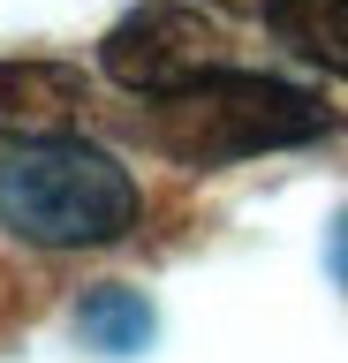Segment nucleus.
Segmentation results:
<instances>
[{
	"label": "nucleus",
	"instance_id": "obj_1",
	"mask_svg": "<svg viewBox=\"0 0 348 363\" xmlns=\"http://www.w3.org/2000/svg\"><path fill=\"white\" fill-rule=\"evenodd\" d=\"M325 129H333L325 99H310L303 84H280V76H257V68H235V61L152 99V113H144V136L167 159H189V167L288 152V144H310Z\"/></svg>",
	"mask_w": 348,
	"mask_h": 363
},
{
	"label": "nucleus",
	"instance_id": "obj_2",
	"mask_svg": "<svg viewBox=\"0 0 348 363\" xmlns=\"http://www.w3.org/2000/svg\"><path fill=\"white\" fill-rule=\"evenodd\" d=\"M0 227L38 250H99L137 227V182L121 159L76 136L0 152Z\"/></svg>",
	"mask_w": 348,
	"mask_h": 363
},
{
	"label": "nucleus",
	"instance_id": "obj_3",
	"mask_svg": "<svg viewBox=\"0 0 348 363\" xmlns=\"http://www.w3.org/2000/svg\"><path fill=\"white\" fill-rule=\"evenodd\" d=\"M99 68L114 76L121 91L137 99H167V91L197 84L212 68H228V30L205 16V8H182V0H144L106 30L99 45Z\"/></svg>",
	"mask_w": 348,
	"mask_h": 363
},
{
	"label": "nucleus",
	"instance_id": "obj_4",
	"mask_svg": "<svg viewBox=\"0 0 348 363\" xmlns=\"http://www.w3.org/2000/svg\"><path fill=\"white\" fill-rule=\"evenodd\" d=\"M84 113H91V84L69 61H0V136L8 144L76 136Z\"/></svg>",
	"mask_w": 348,
	"mask_h": 363
},
{
	"label": "nucleus",
	"instance_id": "obj_5",
	"mask_svg": "<svg viewBox=\"0 0 348 363\" xmlns=\"http://www.w3.org/2000/svg\"><path fill=\"white\" fill-rule=\"evenodd\" d=\"M265 23L288 53L325 76H348V0H265Z\"/></svg>",
	"mask_w": 348,
	"mask_h": 363
},
{
	"label": "nucleus",
	"instance_id": "obj_6",
	"mask_svg": "<svg viewBox=\"0 0 348 363\" xmlns=\"http://www.w3.org/2000/svg\"><path fill=\"white\" fill-rule=\"evenodd\" d=\"M152 303H144L137 288H91L84 303H76V333L91 340L99 356H137V348H152Z\"/></svg>",
	"mask_w": 348,
	"mask_h": 363
},
{
	"label": "nucleus",
	"instance_id": "obj_7",
	"mask_svg": "<svg viewBox=\"0 0 348 363\" xmlns=\"http://www.w3.org/2000/svg\"><path fill=\"white\" fill-rule=\"evenodd\" d=\"M333 272H341V288H348V220H341V235H333Z\"/></svg>",
	"mask_w": 348,
	"mask_h": 363
},
{
	"label": "nucleus",
	"instance_id": "obj_8",
	"mask_svg": "<svg viewBox=\"0 0 348 363\" xmlns=\"http://www.w3.org/2000/svg\"><path fill=\"white\" fill-rule=\"evenodd\" d=\"M212 8H250V16H265V0H212Z\"/></svg>",
	"mask_w": 348,
	"mask_h": 363
}]
</instances>
